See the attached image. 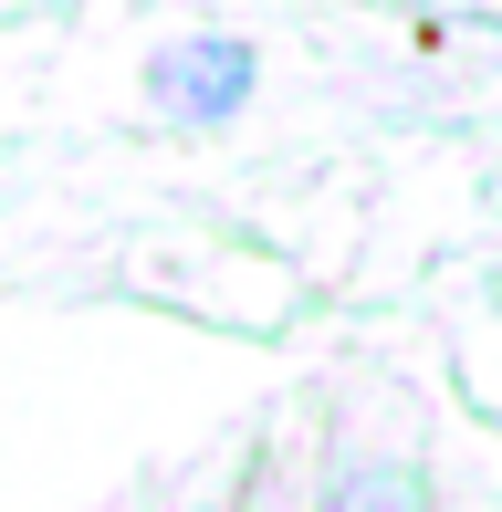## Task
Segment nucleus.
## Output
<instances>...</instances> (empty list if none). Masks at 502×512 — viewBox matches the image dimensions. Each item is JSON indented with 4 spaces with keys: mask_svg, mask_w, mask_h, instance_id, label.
Wrapping results in <instances>:
<instances>
[{
    "mask_svg": "<svg viewBox=\"0 0 502 512\" xmlns=\"http://www.w3.org/2000/svg\"><path fill=\"white\" fill-rule=\"evenodd\" d=\"M251 42H231V32H189V42H168V53L147 63V95L178 115V126H220V115H241L251 105Z\"/></svg>",
    "mask_w": 502,
    "mask_h": 512,
    "instance_id": "obj_1",
    "label": "nucleus"
},
{
    "mask_svg": "<svg viewBox=\"0 0 502 512\" xmlns=\"http://www.w3.org/2000/svg\"><path fill=\"white\" fill-rule=\"evenodd\" d=\"M335 512H419V492H408V481H387V471H377V481H356V492L335 502Z\"/></svg>",
    "mask_w": 502,
    "mask_h": 512,
    "instance_id": "obj_2",
    "label": "nucleus"
}]
</instances>
